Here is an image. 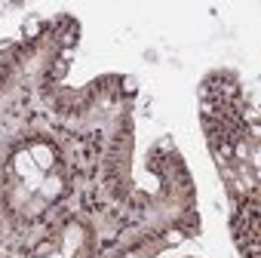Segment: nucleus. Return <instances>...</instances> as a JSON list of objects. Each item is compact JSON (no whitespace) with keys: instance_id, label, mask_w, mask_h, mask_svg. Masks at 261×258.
Returning a JSON list of instances; mask_svg holds the SVG:
<instances>
[{"instance_id":"1","label":"nucleus","mask_w":261,"mask_h":258,"mask_svg":"<svg viewBox=\"0 0 261 258\" xmlns=\"http://www.w3.org/2000/svg\"><path fill=\"white\" fill-rule=\"evenodd\" d=\"M31 160H34L37 169H53V148L34 145V148H31Z\"/></svg>"},{"instance_id":"2","label":"nucleus","mask_w":261,"mask_h":258,"mask_svg":"<svg viewBox=\"0 0 261 258\" xmlns=\"http://www.w3.org/2000/svg\"><path fill=\"white\" fill-rule=\"evenodd\" d=\"M34 169H37V166H34L31 154H19V157H16V172H19V175H25V178H34Z\"/></svg>"},{"instance_id":"3","label":"nucleus","mask_w":261,"mask_h":258,"mask_svg":"<svg viewBox=\"0 0 261 258\" xmlns=\"http://www.w3.org/2000/svg\"><path fill=\"white\" fill-rule=\"evenodd\" d=\"M43 194H46V197H59V194H62V182H59V178H46V182H43Z\"/></svg>"},{"instance_id":"4","label":"nucleus","mask_w":261,"mask_h":258,"mask_svg":"<svg viewBox=\"0 0 261 258\" xmlns=\"http://www.w3.org/2000/svg\"><path fill=\"white\" fill-rule=\"evenodd\" d=\"M53 258H62V255H53Z\"/></svg>"}]
</instances>
